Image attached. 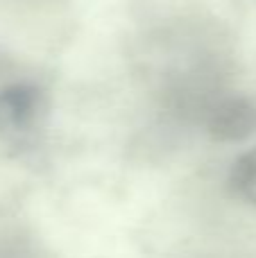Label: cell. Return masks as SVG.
I'll return each instance as SVG.
<instances>
[{"mask_svg":"<svg viewBox=\"0 0 256 258\" xmlns=\"http://www.w3.org/2000/svg\"><path fill=\"white\" fill-rule=\"evenodd\" d=\"M50 113L48 91L34 82L0 86V141L18 156L36 154Z\"/></svg>","mask_w":256,"mask_h":258,"instance_id":"obj_1","label":"cell"},{"mask_svg":"<svg viewBox=\"0 0 256 258\" xmlns=\"http://www.w3.org/2000/svg\"><path fill=\"white\" fill-rule=\"evenodd\" d=\"M204 132L220 143H240L256 134V102L227 91L200 118Z\"/></svg>","mask_w":256,"mask_h":258,"instance_id":"obj_2","label":"cell"},{"mask_svg":"<svg viewBox=\"0 0 256 258\" xmlns=\"http://www.w3.org/2000/svg\"><path fill=\"white\" fill-rule=\"evenodd\" d=\"M227 188L236 200L256 206V145L234 161L227 177Z\"/></svg>","mask_w":256,"mask_h":258,"instance_id":"obj_3","label":"cell"}]
</instances>
